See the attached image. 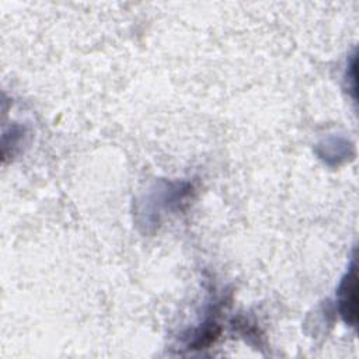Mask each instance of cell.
<instances>
[{"instance_id": "6da1fadb", "label": "cell", "mask_w": 359, "mask_h": 359, "mask_svg": "<svg viewBox=\"0 0 359 359\" xmlns=\"http://www.w3.org/2000/svg\"><path fill=\"white\" fill-rule=\"evenodd\" d=\"M341 306L342 314L348 323L355 324L356 321V276L355 269L346 276L341 286Z\"/></svg>"}]
</instances>
